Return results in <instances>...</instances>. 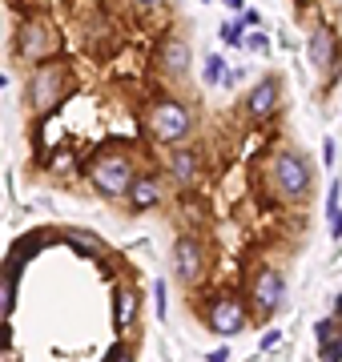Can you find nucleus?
<instances>
[{
  "label": "nucleus",
  "mask_w": 342,
  "mask_h": 362,
  "mask_svg": "<svg viewBox=\"0 0 342 362\" xmlns=\"http://www.w3.org/2000/svg\"><path fill=\"white\" fill-rule=\"evenodd\" d=\"M69 93H73V69L61 65V61H45V65L28 77V105H33L37 117L57 113V109L69 101Z\"/></svg>",
  "instance_id": "nucleus-1"
},
{
  "label": "nucleus",
  "mask_w": 342,
  "mask_h": 362,
  "mask_svg": "<svg viewBox=\"0 0 342 362\" xmlns=\"http://www.w3.org/2000/svg\"><path fill=\"white\" fill-rule=\"evenodd\" d=\"M149 129L161 145H182L194 133V109L182 101H158L149 109Z\"/></svg>",
  "instance_id": "nucleus-2"
},
{
  "label": "nucleus",
  "mask_w": 342,
  "mask_h": 362,
  "mask_svg": "<svg viewBox=\"0 0 342 362\" xmlns=\"http://www.w3.org/2000/svg\"><path fill=\"white\" fill-rule=\"evenodd\" d=\"M89 177H93V185H97L101 197H125L133 177H137V169H133V161L125 153H101L93 161Z\"/></svg>",
  "instance_id": "nucleus-3"
},
{
  "label": "nucleus",
  "mask_w": 342,
  "mask_h": 362,
  "mask_svg": "<svg viewBox=\"0 0 342 362\" xmlns=\"http://www.w3.org/2000/svg\"><path fill=\"white\" fill-rule=\"evenodd\" d=\"M270 181H274V189L286 197V202L306 197V189H310V165H306V157L294 153V149H282V153L270 161Z\"/></svg>",
  "instance_id": "nucleus-4"
},
{
  "label": "nucleus",
  "mask_w": 342,
  "mask_h": 362,
  "mask_svg": "<svg viewBox=\"0 0 342 362\" xmlns=\"http://www.w3.org/2000/svg\"><path fill=\"white\" fill-rule=\"evenodd\" d=\"M16 57L20 61H33V65H45L57 57V33L45 21H25L16 28Z\"/></svg>",
  "instance_id": "nucleus-5"
},
{
  "label": "nucleus",
  "mask_w": 342,
  "mask_h": 362,
  "mask_svg": "<svg viewBox=\"0 0 342 362\" xmlns=\"http://www.w3.org/2000/svg\"><path fill=\"white\" fill-rule=\"evenodd\" d=\"M338 37H334V28L330 25H314L310 28V37H306V61H310V69L314 73H322V77H330L334 69H338Z\"/></svg>",
  "instance_id": "nucleus-6"
},
{
  "label": "nucleus",
  "mask_w": 342,
  "mask_h": 362,
  "mask_svg": "<svg viewBox=\"0 0 342 362\" xmlns=\"http://www.w3.org/2000/svg\"><path fill=\"white\" fill-rule=\"evenodd\" d=\"M246 322H250V314H246V302L234 294H222L210 302V330L222 338H234L246 330Z\"/></svg>",
  "instance_id": "nucleus-7"
},
{
  "label": "nucleus",
  "mask_w": 342,
  "mask_h": 362,
  "mask_svg": "<svg viewBox=\"0 0 342 362\" xmlns=\"http://www.w3.org/2000/svg\"><path fill=\"white\" fill-rule=\"evenodd\" d=\"M173 274H177V282L194 286L206 274V254H201V246L194 242V238H177L173 242Z\"/></svg>",
  "instance_id": "nucleus-8"
},
{
  "label": "nucleus",
  "mask_w": 342,
  "mask_h": 362,
  "mask_svg": "<svg viewBox=\"0 0 342 362\" xmlns=\"http://www.w3.org/2000/svg\"><path fill=\"white\" fill-rule=\"evenodd\" d=\"M250 298L258 302L262 314H274L278 306L286 302V282H282V274L270 270V266H262V270L254 274V282H250Z\"/></svg>",
  "instance_id": "nucleus-9"
},
{
  "label": "nucleus",
  "mask_w": 342,
  "mask_h": 362,
  "mask_svg": "<svg viewBox=\"0 0 342 362\" xmlns=\"http://www.w3.org/2000/svg\"><path fill=\"white\" fill-rule=\"evenodd\" d=\"M278 101H282V89H278V77L270 73V77H262L250 93H246V113H250L254 121H270V117L278 113Z\"/></svg>",
  "instance_id": "nucleus-10"
},
{
  "label": "nucleus",
  "mask_w": 342,
  "mask_h": 362,
  "mask_svg": "<svg viewBox=\"0 0 342 362\" xmlns=\"http://www.w3.org/2000/svg\"><path fill=\"white\" fill-rule=\"evenodd\" d=\"M161 73H165V81H185V73H189V61H194V52H189V45H185L182 37H170L161 40Z\"/></svg>",
  "instance_id": "nucleus-11"
},
{
  "label": "nucleus",
  "mask_w": 342,
  "mask_h": 362,
  "mask_svg": "<svg viewBox=\"0 0 342 362\" xmlns=\"http://www.w3.org/2000/svg\"><path fill=\"white\" fill-rule=\"evenodd\" d=\"M125 197H129V209H133V214L153 209V206L161 202V173H137Z\"/></svg>",
  "instance_id": "nucleus-12"
},
{
  "label": "nucleus",
  "mask_w": 342,
  "mask_h": 362,
  "mask_svg": "<svg viewBox=\"0 0 342 362\" xmlns=\"http://www.w3.org/2000/svg\"><path fill=\"white\" fill-rule=\"evenodd\" d=\"M201 173V157L194 153V149H185V145H177L170 153V177L177 181V185H194Z\"/></svg>",
  "instance_id": "nucleus-13"
},
{
  "label": "nucleus",
  "mask_w": 342,
  "mask_h": 362,
  "mask_svg": "<svg viewBox=\"0 0 342 362\" xmlns=\"http://www.w3.org/2000/svg\"><path fill=\"white\" fill-rule=\"evenodd\" d=\"M137 290L133 286H117V294H113V326L117 330H125V326H133V318H137Z\"/></svg>",
  "instance_id": "nucleus-14"
},
{
  "label": "nucleus",
  "mask_w": 342,
  "mask_h": 362,
  "mask_svg": "<svg viewBox=\"0 0 342 362\" xmlns=\"http://www.w3.org/2000/svg\"><path fill=\"white\" fill-rule=\"evenodd\" d=\"M13 298H16V270H4L0 274V322H8Z\"/></svg>",
  "instance_id": "nucleus-15"
},
{
  "label": "nucleus",
  "mask_w": 342,
  "mask_h": 362,
  "mask_svg": "<svg viewBox=\"0 0 342 362\" xmlns=\"http://www.w3.org/2000/svg\"><path fill=\"white\" fill-rule=\"evenodd\" d=\"M225 77H230V69H225V61L222 57H218V52H210V57H206V85H225Z\"/></svg>",
  "instance_id": "nucleus-16"
},
{
  "label": "nucleus",
  "mask_w": 342,
  "mask_h": 362,
  "mask_svg": "<svg viewBox=\"0 0 342 362\" xmlns=\"http://www.w3.org/2000/svg\"><path fill=\"white\" fill-rule=\"evenodd\" d=\"M334 334H338V318H318L314 322V342L318 346H326Z\"/></svg>",
  "instance_id": "nucleus-17"
},
{
  "label": "nucleus",
  "mask_w": 342,
  "mask_h": 362,
  "mask_svg": "<svg viewBox=\"0 0 342 362\" xmlns=\"http://www.w3.org/2000/svg\"><path fill=\"white\" fill-rule=\"evenodd\" d=\"M318 358L322 362H342V326H338V334L330 338L326 346H318Z\"/></svg>",
  "instance_id": "nucleus-18"
},
{
  "label": "nucleus",
  "mask_w": 342,
  "mask_h": 362,
  "mask_svg": "<svg viewBox=\"0 0 342 362\" xmlns=\"http://www.w3.org/2000/svg\"><path fill=\"white\" fill-rule=\"evenodd\" d=\"M242 49L258 52V57H270V40H266V33H250V37L242 40Z\"/></svg>",
  "instance_id": "nucleus-19"
},
{
  "label": "nucleus",
  "mask_w": 342,
  "mask_h": 362,
  "mask_svg": "<svg viewBox=\"0 0 342 362\" xmlns=\"http://www.w3.org/2000/svg\"><path fill=\"white\" fill-rule=\"evenodd\" d=\"M222 40H225V45H242V28H237V25H222Z\"/></svg>",
  "instance_id": "nucleus-20"
},
{
  "label": "nucleus",
  "mask_w": 342,
  "mask_h": 362,
  "mask_svg": "<svg viewBox=\"0 0 342 362\" xmlns=\"http://www.w3.org/2000/svg\"><path fill=\"white\" fill-rule=\"evenodd\" d=\"M105 362H133V354H129L125 346H113V350L105 354Z\"/></svg>",
  "instance_id": "nucleus-21"
},
{
  "label": "nucleus",
  "mask_w": 342,
  "mask_h": 362,
  "mask_svg": "<svg viewBox=\"0 0 342 362\" xmlns=\"http://www.w3.org/2000/svg\"><path fill=\"white\" fill-rule=\"evenodd\" d=\"M262 25V16L254 13V8H242V28H258Z\"/></svg>",
  "instance_id": "nucleus-22"
},
{
  "label": "nucleus",
  "mask_w": 342,
  "mask_h": 362,
  "mask_svg": "<svg viewBox=\"0 0 342 362\" xmlns=\"http://www.w3.org/2000/svg\"><path fill=\"white\" fill-rule=\"evenodd\" d=\"M153 294H158V318H165V282L153 286Z\"/></svg>",
  "instance_id": "nucleus-23"
},
{
  "label": "nucleus",
  "mask_w": 342,
  "mask_h": 362,
  "mask_svg": "<svg viewBox=\"0 0 342 362\" xmlns=\"http://www.w3.org/2000/svg\"><path fill=\"white\" fill-rule=\"evenodd\" d=\"M278 338H282V334H278V330H270V334L262 338V346H266V350H270V346H278Z\"/></svg>",
  "instance_id": "nucleus-24"
},
{
  "label": "nucleus",
  "mask_w": 342,
  "mask_h": 362,
  "mask_svg": "<svg viewBox=\"0 0 342 362\" xmlns=\"http://www.w3.org/2000/svg\"><path fill=\"white\" fill-rule=\"evenodd\" d=\"M210 362H230V350H213Z\"/></svg>",
  "instance_id": "nucleus-25"
},
{
  "label": "nucleus",
  "mask_w": 342,
  "mask_h": 362,
  "mask_svg": "<svg viewBox=\"0 0 342 362\" xmlns=\"http://www.w3.org/2000/svg\"><path fill=\"white\" fill-rule=\"evenodd\" d=\"M334 318H342V294H334Z\"/></svg>",
  "instance_id": "nucleus-26"
},
{
  "label": "nucleus",
  "mask_w": 342,
  "mask_h": 362,
  "mask_svg": "<svg viewBox=\"0 0 342 362\" xmlns=\"http://www.w3.org/2000/svg\"><path fill=\"white\" fill-rule=\"evenodd\" d=\"M153 4H161V0H137V8H153Z\"/></svg>",
  "instance_id": "nucleus-27"
},
{
  "label": "nucleus",
  "mask_w": 342,
  "mask_h": 362,
  "mask_svg": "<svg viewBox=\"0 0 342 362\" xmlns=\"http://www.w3.org/2000/svg\"><path fill=\"white\" fill-rule=\"evenodd\" d=\"M225 4H230V8H237V13H242V8H246V4H242V0H225Z\"/></svg>",
  "instance_id": "nucleus-28"
},
{
  "label": "nucleus",
  "mask_w": 342,
  "mask_h": 362,
  "mask_svg": "<svg viewBox=\"0 0 342 362\" xmlns=\"http://www.w3.org/2000/svg\"><path fill=\"white\" fill-rule=\"evenodd\" d=\"M0 362H13V350H0Z\"/></svg>",
  "instance_id": "nucleus-29"
},
{
  "label": "nucleus",
  "mask_w": 342,
  "mask_h": 362,
  "mask_svg": "<svg viewBox=\"0 0 342 362\" xmlns=\"http://www.w3.org/2000/svg\"><path fill=\"white\" fill-rule=\"evenodd\" d=\"M201 4H206V0H201Z\"/></svg>",
  "instance_id": "nucleus-30"
}]
</instances>
